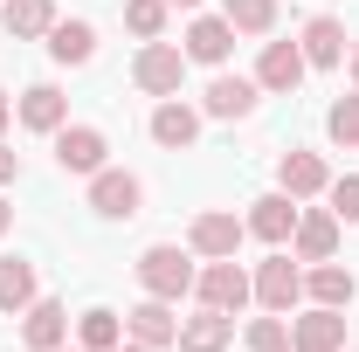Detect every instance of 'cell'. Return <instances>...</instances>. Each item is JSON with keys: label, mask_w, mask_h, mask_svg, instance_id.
I'll use <instances>...</instances> for the list:
<instances>
[{"label": "cell", "mask_w": 359, "mask_h": 352, "mask_svg": "<svg viewBox=\"0 0 359 352\" xmlns=\"http://www.w3.org/2000/svg\"><path fill=\"white\" fill-rule=\"evenodd\" d=\"M138 283H145V297H166V304H180V297L194 290V263L180 256L173 242H152V249L138 256Z\"/></svg>", "instance_id": "6da1fadb"}, {"label": "cell", "mask_w": 359, "mask_h": 352, "mask_svg": "<svg viewBox=\"0 0 359 352\" xmlns=\"http://www.w3.org/2000/svg\"><path fill=\"white\" fill-rule=\"evenodd\" d=\"M194 290H201V304H208V311H228V318H235V311L256 297V276L235 263V256H215V263L194 276Z\"/></svg>", "instance_id": "7a4b0ae2"}, {"label": "cell", "mask_w": 359, "mask_h": 352, "mask_svg": "<svg viewBox=\"0 0 359 352\" xmlns=\"http://www.w3.org/2000/svg\"><path fill=\"white\" fill-rule=\"evenodd\" d=\"M180 76H187V48H173V42H145V48H138L132 83L145 90V97H173Z\"/></svg>", "instance_id": "3957f363"}, {"label": "cell", "mask_w": 359, "mask_h": 352, "mask_svg": "<svg viewBox=\"0 0 359 352\" xmlns=\"http://www.w3.org/2000/svg\"><path fill=\"white\" fill-rule=\"evenodd\" d=\"M138 201H145V187H138V173H118V166H104V173H90V208L104 221H132Z\"/></svg>", "instance_id": "277c9868"}, {"label": "cell", "mask_w": 359, "mask_h": 352, "mask_svg": "<svg viewBox=\"0 0 359 352\" xmlns=\"http://www.w3.org/2000/svg\"><path fill=\"white\" fill-rule=\"evenodd\" d=\"M304 297V269L290 263V256H269L263 269H256V304L276 311V318H290V304Z\"/></svg>", "instance_id": "5b68a950"}, {"label": "cell", "mask_w": 359, "mask_h": 352, "mask_svg": "<svg viewBox=\"0 0 359 352\" xmlns=\"http://www.w3.org/2000/svg\"><path fill=\"white\" fill-rule=\"evenodd\" d=\"M104 152H111V145H104L97 125H62V132H55V166H62V173H104Z\"/></svg>", "instance_id": "8992f818"}, {"label": "cell", "mask_w": 359, "mask_h": 352, "mask_svg": "<svg viewBox=\"0 0 359 352\" xmlns=\"http://www.w3.org/2000/svg\"><path fill=\"white\" fill-rule=\"evenodd\" d=\"M290 249H297V263H332V249H339V215H332V208H304L297 228H290Z\"/></svg>", "instance_id": "52a82bcc"}, {"label": "cell", "mask_w": 359, "mask_h": 352, "mask_svg": "<svg viewBox=\"0 0 359 352\" xmlns=\"http://www.w3.org/2000/svg\"><path fill=\"white\" fill-rule=\"evenodd\" d=\"M290 352H346V318L325 311V304L290 318Z\"/></svg>", "instance_id": "ba28073f"}, {"label": "cell", "mask_w": 359, "mask_h": 352, "mask_svg": "<svg viewBox=\"0 0 359 352\" xmlns=\"http://www.w3.org/2000/svg\"><path fill=\"white\" fill-rule=\"evenodd\" d=\"M304 69H311V62H304V48H297V42H263L256 83H263V90H276V97H290V90L304 83Z\"/></svg>", "instance_id": "9c48e42d"}, {"label": "cell", "mask_w": 359, "mask_h": 352, "mask_svg": "<svg viewBox=\"0 0 359 352\" xmlns=\"http://www.w3.org/2000/svg\"><path fill=\"white\" fill-rule=\"evenodd\" d=\"M125 332H132L138 346L159 352V346H173V339H180V318H173V304H166V297H145L138 311H125Z\"/></svg>", "instance_id": "30bf717a"}, {"label": "cell", "mask_w": 359, "mask_h": 352, "mask_svg": "<svg viewBox=\"0 0 359 352\" xmlns=\"http://www.w3.org/2000/svg\"><path fill=\"white\" fill-rule=\"evenodd\" d=\"M276 187H283L290 201H311L332 180H325V159H318V152H283V159H276Z\"/></svg>", "instance_id": "8fae6325"}, {"label": "cell", "mask_w": 359, "mask_h": 352, "mask_svg": "<svg viewBox=\"0 0 359 352\" xmlns=\"http://www.w3.org/2000/svg\"><path fill=\"white\" fill-rule=\"evenodd\" d=\"M228 339H235V318L228 311L201 304V318H180V352H222Z\"/></svg>", "instance_id": "7c38bea8"}, {"label": "cell", "mask_w": 359, "mask_h": 352, "mask_svg": "<svg viewBox=\"0 0 359 352\" xmlns=\"http://www.w3.org/2000/svg\"><path fill=\"white\" fill-rule=\"evenodd\" d=\"M297 48H304V62H311V69H339V62H346V28H339L332 14H318L311 28L297 35Z\"/></svg>", "instance_id": "4fadbf2b"}, {"label": "cell", "mask_w": 359, "mask_h": 352, "mask_svg": "<svg viewBox=\"0 0 359 352\" xmlns=\"http://www.w3.org/2000/svg\"><path fill=\"white\" fill-rule=\"evenodd\" d=\"M290 228H297V208H290L283 187L263 194V201H249V235H263V242H290Z\"/></svg>", "instance_id": "5bb4252c"}, {"label": "cell", "mask_w": 359, "mask_h": 352, "mask_svg": "<svg viewBox=\"0 0 359 352\" xmlns=\"http://www.w3.org/2000/svg\"><path fill=\"white\" fill-rule=\"evenodd\" d=\"M21 318H28V325H21V339H28L35 352H55L62 339H69V311H62V304H48V297H35V304L21 311Z\"/></svg>", "instance_id": "9a60e30c"}, {"label": "cell", "mask_w": 359, "mask_h": 352, "mask_svg": "<svg viewBox=\"0 0 359 352\" xmlns=\"http://www.w3.org/2000/svg\"><path fill=\"white\" fill-rule=\"evenodd\" d=\"M21 125H28V132H62V125H69V97L55 83H35L21 97Z\"/></svg>", "instance_id": "2e32d148"}, {"label": "cell", "mask_w": 359, "mask_h": 352, "mask_svg": "<svg viewBox=\"0 0 359 352\" xmlns=\"http://www.w3.org/2000/svg\"><path fill=\"white\" fill-rule=\"evenodd\" d=\"M187 242H194V256H208V263H215V256H235V242H242V221L215 208V215L194 221V235H187Z\"/></svg>", "instance_id": "e0dca14e"}, {"label": "cell", "mask_w": 359, "mask_h": 352, "mask_svg": "<svg viewBox=\"0 0 359 352\" xmlns=\"http://www.w3.org/2000/svg\"><path fill=\"white\" fill-rule=\"evenodd\" d=\"M228 48H235V28H228L222 14H201L187 28V62H228Z\"/></svg>", "instance_id": "ac0fdd59"}, {"label": "cell", "mask_w": 359, "mask_h": 352, "mask_svg": "<svg viewBox=\"0 0 359 352\" xmlns=\"http://www.w3.org/2000/svg\"><path fill=\"white\" fill-rule=\"evenodd\" d=\"M304 297L311 304H325V311H346L359 297V283H353V269H339V263H318L311 276H304Z\"/></svg>", "instance_id": "d6986e66"}, {"label": "cell", "mask_w": 359, "mask_h": 352, "mask_svg": "<svg viewBox=\"0 0 359 352\" xmlns=\"http://www.w3.org/2000/svg\"><path fill=\"white\" fill-rule=\"evenodd\" d=\"M0 21H7L14 42H35L55 28V0H0Z\"/></svg>", "instance_id": "ffe728a7"}, {"label": "cell", "mask_w": 359, "mask_h": 352, "mask_svg": "<svg viewBox=\"0 0 359 352\" xmlns=\"http://www.w3.org/2000/svg\"><path fill=\"white\" fill-rule=\"evenodd\" d=\"M256 90L263 83H249V76H215L208 83V118H249L256 111Z\"/></svg>", "instance_id": "44dd1931"}, {"label": "cell", "mask_w": 359, "mask_h": 352, "mask_svg": "<svg viewBox=\"0 0 359 352\" xmlns=\"http://www.w3.org/2000/svg\"><path fill=\"white\" fill-rule=\"evenodd\" d=\"M48 55L69 62V69L90 62V55H97V28H90V21H55V28H48Z\"/></svg>", "instance_id": "7402d4cb"}, {"label": "cell", "mask_w": 359, "mask_h": 352, "mask_svg": "<svg viewBox=\"0 0 359 352\" xmlns=\"http://www.w3.org/2000/svg\"><path fill=\"white\" fill-rule=\"evenodd\" d=\"M152 138L173 145V152H187V145L201 138V111H187V104H159V111H152Z\"/></svg>", "instance_id": "603a6c76"}, {"label": "cell", "mask_w": 359, "mask_h": 352, "mask_svg": "<svg viewBox=\"0 0 359 352\" xmlns=\"http://www.w3.org/2000/svg\"><path fill=\"white\" fill-rule=\"evenodd\" d=\"M35 304V263H21V256H0V311L14 318V311Z\"/></svg>", "instance_id": "cb8c5ba5"}, {"label": "cell", "mask_w": 359, "mask_h": 352, "mask_svg": "<svg viewBox=\"0 0 359 352\" xmlns=\"http://www.w3.org/2000/svg\"><path fill=\"white\" fill-rule=\"evenodd\" d=\"M76 339H83V352H118V346H125V318L97 304V311L76 318Z\"/></svg>", "instance_id": "d4e9b609"}, {"label": "cell", "mask_w": 359, "mask_h": 352, "mask_svg": "<svg viewBox=\"0 0 359 352\" xmlns=\"http://www.w3.org/2000/svg\"><path fill=\"white\" fill-rule=\"evenodd\" d=\"M222 21L242 35H269L276 28V0H222Z\"/></svg>", "instance_id": "484cf974"}, {"label": "cell", "mask_w": 359, "mask_h": 352, "mask_svg": "<svg viewBox=\"0 0 359 352\" xmlns=\"http://www.w3.org/2000/svg\"><path fill=\"white\" fill-rule=\"evenodd\" d=\"M125 28L145 35V42H159L166 35V0H125Z\"/></svg>", "instance_id": "4316f807"}, {"label": "cell", "mask_w": 359, "mask_h": 352, "mask_svg": "<svg viewBox=\"0 0 359 352\" xmlns=\"http://www.w3.org/2000/svg\"><path fill=\"white\" fill-rule=\"evenodd\" d=\"M325 132H332V145H359V90L325 111Z\"/></svg>", "instance_id": "83f0119b"}, {"label": "cell", "mask_w": 359, "mask_h": 352, "mask_svg": "<svg viewBox=\"0 0 359 352\" xmlns=\"http://www.w3.org/2000/svg\"><path fill=\"white\" fill-rule=\"evenodd\" d=\"M242 339H249V352H290V332H283V318H276V311H269V318H256Z\"/></svg>", "instance_id": "f1b7e54d"}, {"label": "cell", "mask_w": 359, "mask_h": 352, "mask_svg": "<svg viewBox=\"0 0 359 352\" xmlns=\"http://www.w3.org/2000/svg\"><path fill=\"white\" fill-rule=\"evenodd\" d=\"M332 215H339V221H359V173L332 180Z\"/></svg>", "instance_id": "f546056e"}, {"label": "cell", "mask_w": 359, "mask_h": 352, "mask_svg": "<svg viewBox=\"0 0 359 352\" xmlns=\"http://www.w3.org/2000/svg\"><path fill=\"white\" fill-rule=\"evenodd\" d=\"M21 173V159H14V152H7V145H0V187H7V180Z\"/></svg>", "instance_id": "4dcf8cb0"}, {"label": "cell", "mask_w": 359, "mask_h": 352, "mask_svg": "<svg viewBox=\"0 0 359 352\" xmlns=\"http://www.w3.org/2000/svg\"><path fill=\"white\" fill-rule=\"evenodd\" d=\"M7 118H14V104H7V90H0V132H7Z\"/></svg>", "instance_id": "1f68e13d"}, {"label": "cell", "mask_w": 359, "mask_h": 352, "mask_svg": "<svg viewBox=\"0 0 359 352\" xmlns=\"http://www.w3.org/2000/svg\"><path fill=\"white\" fill-rule=\"evenodd\" d=\"M7 228H14V208H7V201H0V235H7Z\"/></svg>", "instance_id": "d6a6232c"}, {"label": "cell", "mask_w": 359, "mask_h": 352, "mask_svg": "<svg viewBox=\"0 0 359 352\" xmlns=\"http://www.w3.org/2000/svg\"><path fill=\"white\" fill-rule=\"evenodd\" d=\"M118 352H152V346H138V339H132V346H118Z\"/></svg>", "instance_id": "836d02e7"}, {"label": "cell", "mask_w": 359, "mask_h": 352, "mask_svg": "<svg viewBox=\"0 0 359 352\" xmlns=\"http://www.w3.org/2000/svg\"><path fill=\"white\" fill-rule=\"evenodd\" d=\"M166 7H201V0H166Z\"/></svg>", "instance_id": "e575fe53"}, {"label": "cell", "mask_w": 359, "mask_h": 352, "mask_svg": "<svg viewBox=\"0 0 359 352\" xmlns=\"http://www.w3.org/2000/svg\"><path fill=\"white\" fill-rule=\"evenodd\" d=\"M353 76H359V48H353Z\"/></svg>", "instance_id": "d590c367"}, {"label": "cell", "mask_w": 359, "mask_h": 352, "mask_svg": "<svg viewBox=\"0 0 359 352\" xmlns=\"http://www.w3.org/2000/svg\"><path fill=\"white\" fill-rule=\"evenodd\" d=\"M55 352H62V346H55Z\"/></svg>", "instance_id": "8d00e7d4"}]
</instances>
